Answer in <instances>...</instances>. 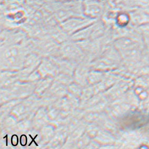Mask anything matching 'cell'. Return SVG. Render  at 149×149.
I'll return each instance as SVG.
<instances>
[{
    "instance_id": "obj_1",
    "label": "cell",
    "mask_w": 149,
    "mask_h": 149,
    "mask_svg": "<svg viewBox=\"0 0 149 149\" xmlns=\"http://www.w3.org/2000/svg\"><path fill=\"white\" fill-rule=\"evenodd\" d=\"M82 8L86 17L97 19L103 12L104 4L101 0H86L83 2Z\"/></svg>"
},
{
    "instance_id": "obj_2",
    "label": "cell",
    "mask_w": 149,
    "mask_h": 149,
    "mask_svg": "<svg viewBox=\"0 0 149 149\" xmlns=\"http://www.w3.org/2000/svg\"><path fill=\"white\" fill-rule=\"evenodd\" d=\"M97 19L88 17L74 16L63 21V26L69 29H77L89 26L94 23Z\"/></svg>"
},
{
    "instance_id": "obj_3",
    "label": "cell",
    "mask_w": 149,
    "mask_h": 149,
    "mask_svg": "<svg viewBox=\"0 0 149 149\" xmlns=\"http://www.w3.org/2000/svg\"><path fill=\"white\" fill-rule=\"evenodd\" d=\"M130 21V16L126 12H120L116 17V24L120 27L127 26Z\"/></svg>"
},
{
    "instance_id": "obj_4",
    "label": "cell",
    "mask_w": 149,
    "mask_h": 149,
    "mask_svg": "<svg viewBox=\"0 0 149 149\" xmlns=\"http://www.w3.org/2000/svg\"><path fill=\"white\" fill-rule=\"evenodd\" d=\"M18 142H19V140H18L17 136V135H13L11 138V143L12 146H17L18 144Z\"/></svg>"
},
{
    "instance_id": "obj_5",
    "label": "cell",
    "mask_w": 149,
    "mask_h": 149,
    "mask_svg": "<svg viewBox=\"0 0 149 149\" xmlns=\"http://www.w3.org/2000/svg\"><path fill=\"white\" fill-rule=\"evenodd\" d=\"M20 143L22 146H25L27 144V137L25 135H21L20 138Z\"/></svg>"
}]
</instances>
